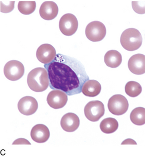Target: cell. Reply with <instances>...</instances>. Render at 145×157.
Here are the masks:
<instances>
[{
    "instance_id": "cell-1",
    "label": "cell",
    "mask_w": 145,
    "mask_h": 157,
    "mask_svg": "<svg viewBox=\"0 0 145 157\" xmlns=\"http://www.w3.org/2000/svg\"><path fill=\"white\" fill-rule=\"evenodd\" d=\"M44 67L48 74L50 87L63 91L68 96L80 94L84 83L89 80L81 62L63 54H56L54 60L44 64Z\"/></svg>"
},
{
    "instance_id": "cell-2",
    "label": "cell",
    "mask_w": 145,
    "mask_h": 157,
    "mask_svg": "<svg viewBox=\"0 0 145 157\" xmlns=\"http://www.w3.org/2000/svg\"><path fill=\"white\" fill-rule=\"evenodd\" d=\"M27 84L30 89L37 93L46 90L49 86V79L46 68L37 67L28 74Z\"/></svg>"
},
{
    "instance_id": "cell-3",
    "label": "cell",
    "mask_w": 145,
    "mask_h": 157,
    "mask_svg": "<svg viewBox=\"0 0 145 157\" xmlns=\"http://www.w3.org/2000/svg\"><path fill=\"white\" fill-rule=\"evenodd\" d=\"M120 42L126 50L134 51L138 50L142 45L143 38L139 31L135 28H128L121 35Z\"/></svg>"
},
{
    "instance_id": "cell-4",
    "label": "cell",
    "mask_w": 145,
    "mask_h": 157,
    "mask_svg": "<svg viewBox=\"0 0 145 157\" xmlns=\"http://www.w3.org/2000/svg\"><path fill=\"white\" fill-rule=\"evenodd\" d=\"M128 100L121 94H116L109 100L108 103L109 111L114 115H121L125 113L128 109Z\"/></svg>"
},
{
    "instance_id": "cell-5",
    "label": "cell",
    "mask_w": 145,
    "mask_h": 157,
    "mask_svg": "<svg viewBox=\"0 0 145 157\" xmlns=\"http://www.w3.org/2000/svg\"><path fill=\"white\" fill-rule=\"evenodd\" d=\"M106 33L107 30L105 25L99 21L89 23L85 30L86 37L93 42H98L103 40Z\"/></svg>"
},
{
    "instance_id": "cell-6",
    "label": "cell",
    "mask_w": 145,
    "mask_h": 157,
    "mask_svg": "<svg viewBox=\"0 0 145 157\" xmlns=\"http://www.w3.org/2000/svg\"><path fill=\"white\" fill-rule=\"evenodd\" d=\"M105 109L103 103L98 100L90 101L84 108L86 118L91 122H97L105 114Z\"/></svg>"
},
{
    "instance_id": "cell-7",
    "label": "cell",
    "mask_w": 145,
    "mask_h": 157,
    "mask_svg": "<svg viewBox=\"0 0 145 157\" xmlns=\"http://www.w3.org/2000/svg\"><path fill=\"white\" fill-rule=\"evenodd\" d=\"M78 26V23L77 18L73 14H65L59 20L60 31L63 35L67 36H71L75 33Z\"/></svg>"
},
{
    "instance_id": "cell-8",
    "label": "cell",
    "mask_w": 145,
    "mask_h": 157,
    "mask_svg": "<svg viewBox=\"0 0 145 157\" xmlns=\"http://www.w3.org/2000/svg\"><path fill=\"white\" fill-rule=\"evenodd\" d=\"M23 64L16 60L8 62L4 67V74L9 80L16 81L21 78L24 74Z\"/></svg>"
},
{
    "instance_id": "cell-9",
    "label": "cell",
    "mask_w": 145,
    "mask_h": 157,
    "mask_svg": "<svg viewBox=\"0 0 145 157\" xmlns=\"http://www.w3.org/2000/svg\"><path fill=\"white\" fill-rule=\"evenodd\" d=\"M48 104L54 109L62 108L67 104L68 97L64 92L60 90H53L50 92L47 97Z\"/></svg>"
},
{
    "instance_id": "cell-10",
    "label": "cell",
    "mask_w": 145,
    "mask_h": 157,
    "mask_svg": "<svg viewBox=\"0 0 145 157\" xmlns=\"http://www.w3.org/2000/svg\"><path fill=\"white\" fill-rule=\"evenodd\" d=\"M56 56L55 49L50 44H44L38 48L36 56L41 63L48 64L54 60Z\"/></svg>"
},
{
    "instance_id": "cell-11",
    "label": "cell",
    "mask_w": 145,
    "mask_h": 157,
    "mask_svg": "<svg viewBox=\"0 0 145 157\" xmlns=\"http://www.w3.org/2000/svg\"><path fill=\"white\" fill-rule=\"evenodd\" d=\"M38 108L37 100L31 96H25L21 99L18 103V109L21 114L31 115L35 113Z\"/></svg>"
},
{
    "instance_id": "cell-12",
    "label": "cell",
    "mask_w": 145,
    "mask_h": 157,
    "mask_svg": "<svg viewBox=\"0 0 145 157\" xmlns=\"http://www.w3.org/2000/svg\"><path fill=\"white\" fill-rule=\"evenodd\" d=\"M129 71L135 75H142L145 73V56L142 54H135L128 62Z\"/></svg>"
},
{
    "instance_id": "cell-13",
    "label": "cell",
    "mask_w": 145,
    "mask_h": 157,
    "mask_svg": "<svg viewBox=\"0 0 145 157\" xmlns=\"http://www.w3.org/2000/svg\"><path fill=\"white\" fill-rule=\"evenodd\" d=\"M80 120L76 114L67 113L63 115L61 121V126L64 131L73 132L79 128Z\"/></svg>"
},
{
    "instance_id": "cell-14",
    "label": "cell",
    "mask_w": 145,
    "mask_h": 157,
    "mask_svg": "<svg viewBox=\"0 0 145 157\" xmlns=\"http://www.w3.org/2000/svg\"><path fill=\"white\" fill-rule=\"evenodd\" d=\"M59 8L55 3L52 1H46L42 4L39 10L41 17L47 21L54 19L58 15Z\"/></svg>"
},
{
    "instance_id": "cell-15",
    "label": "cell",
    "mask_w": 145,
    "mask_h": 157,
    "mask_svg": "<svg viewBox=\"0 0 145 157\" xmlns=\"http://www.w3.org/2000/svg\"><path fill=\"white\" fill-rule=\"evenodd\" d=\"M50 131L47 126L44 124H37L31 131V137L33 141L38 143H44L50 137Z\"/></svg>"
},
{
    "instance_id": "cell-16",
    "label": "cell",
    "mask_w": 145,
    "mask_h": 157,
    "mask_svg": "<svg viewBox=\"0 0 145 157\" xmlns=\"http://www.w3.org/2000/svg\"><path fill=\"white\" fill-rule=\"evenodd\" d=\"M101 90V86L96 80H88L84 83L82 88V93L89 97L98 96Z\"/></svg>"
},
{
    "instance_id": "cell-17",
    "label": "cell",
    "mask_w": 145,
    "mask_h": 157,
    "mask_svg": "<svg viewBox=\"0 0 145 157\" xmlns=\"http://www.w3.org/2000/svg\"><path fill=\"white\" fill-rule=\"evenodd\" d=\"M105 62L107 66L111 68L119 67L122 62L121 53L116 50H110L105 54Z\"/></svg>"
},
{
    "instance_id": "cell-18",
    "label": "cell",
    "mask_w": 145,
    "mask_h": 157,
    "mask_svg": "<svg viewBox=\"0 0 145 157\" xmlns=\"http://www.w3.org/2000/svg\"><path fill=\"white\" fill-rule=\"evenodd\" d=\"M119 128V123L116 119L108 117L103 119L100 124V128L103 133L111 134L115 132Z\"/></svg>"
},
{
    "instance_id": "cell-19",
    "label": "cell",
    "mask_w": 145,
    "mask_h": 157,
    "mask_svg": "<svg viewBox=\"0 0 145 157\" xmlns=\"http://www.w3.org/2000/svg\"><path fill=\"white\" fill-rule=\"evenodd\" d=\"M132 122L136 125H143L145 123V109L138 107L134 109L130 115Z\"/></svg>"
},
{
    "instance_id": "cell-20",
    "label": "cell",
    "mask_w": 145,
    "mask_h": 157,
    "mask_svg": "<svg viewBox=\"0 0 145 157\" xmlns=\"http://www.w3.org/2000/svg\"><path fill=\"white\" fill-rule=\"evenodd\" d=\"M125 90L128 96L131 97H136L142 93V87L138 82L130 81L126 84Z\"/></svg>"
},
{
    "instance_id": "cell-21",
    "label": "cell",
    "mask_w": 145,
    "mask_h": 157,
    "mask_svg": "<svg viewBox=\"0 0 145 157\" xmlns=\"http://www.w3.org/2000/svg\"><path fill=\"white\" fill-rule=\"evenodd\" d=\"M36 8L35 1H19L18 9L21 14L30 15L34 12Z\"/></svg>"
},
{
    "instance_id": "cell-22",
    "label": "cell",
    "mask_w": 145,
    "mask_h": 157,
    "mask_svg": "<svg viewBox=\"0 0 145 157\" xmlns=\"http://www.w3.org/2000/svg\"><path fill=\"white\" fill-rule=\"evenodd\" d=\"M14 1H9V3L5 4L3 1H1V12L4 13L11 12L14 9Z\"/></svg>"
},
{
    "instance_id": "cell-23",
    "label": "cell",
    "mask_w": 145,
    "mask_h": 157,
    "mask_svg": "<svg viewBox=\"0 0 145 157\" xmlns=\"http://www.w3.org/2000/svg\"><path fill=\"white\" fill-rule=\"evenodd\" d=\"M13 145H17V144H28L30 145V143L27 140L24 139V138H19L13 142Z\"/></svg>"
}]
</instances>
